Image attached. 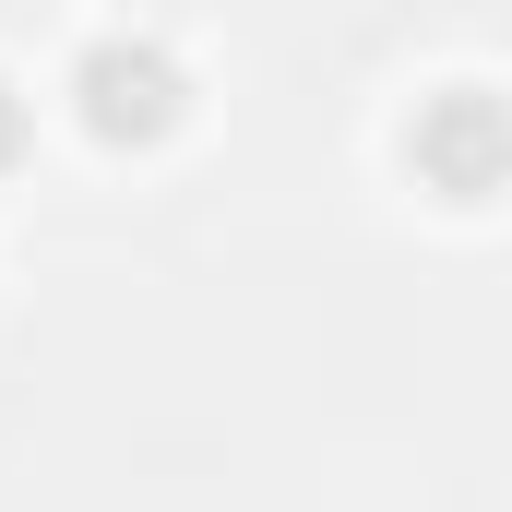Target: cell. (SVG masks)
I'll list each match as a JSON object with an SVG mask.
<instances>
[{
  "instance_id": "1",
  "label": "cell",
  "mask_w": 512,
  "mask_h": 512,
  "mask_svg": "<svg viewBox=\"0 0 512 512\" xmlns=\"http://www.w3.org/2000/svg\"><path fill=\"white\" fill-rule=\"evenodd\" d=\"M60 96H72V120L96 131L108 155H155L167 131L191 120V72H179L155 36H96V48L72 60V84H60Z\"/></svg>"
},
{
  "instance_id": "3",
  "label": "cell",
  "mask_w": 512,
  "mask_h": 512,
  "mask_svg": "<svg viewBox=\"0 0 512 512\" xmlns=\"http://www.w3.org/2000/svg\"><path fill=\"white\" fill-rule=\"evenodd\" d=\"M24 155H36V96H24V84L0 72V179H12Z\"/></svg>"
},
{
  "instance_id": "2",
  "label": "cell",
  "mask_w": 512,
  "mask_h": 512,
  "mask_svg": "<svg viewBox=\"0 0 512 512\" xmlns=\"http://www.w3.org/2000/svg\"><path fill=\"white\" fill-rule=\"evenodd\" d=\"M405 167H417L441 203H489V191H501V96H489V84H441V96L405 120Z\"/></svg>"
}]
</instances>
